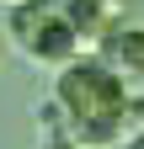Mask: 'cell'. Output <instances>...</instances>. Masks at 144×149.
<instances>
[{"label": "cell", "mask_w": 144, "mask_h": 149, "mask_svg": "<svg viewBox=\"0 0 144 149\" xmlns=\"http://www.w3.org/2000/svg\"><path fill=\"white\" fill-rule=\"evenodd\" d=\"M53 16H59V0H16V11H11V37H16L22 48H32Z\"/></svg>", "instance_id": "cell-5"}, {"label": "cell", "mask_w": 144, "mask_h": 149, "mask_svg": "<svg viewBox=\"0 0 144 149\" xmlns=\"http://www.w3.org/2000/svg\"><path fill=\"white\" fill-rule=\"evenodd\" d=\"M101 59L112 64L123 80H144V32H139V27H128V22L112 27V32L101 37Z\"/></svg>", "instance_id": "cell-2"}, {"label": "cell", "mask_w": 144, "mask_h": 149, "mask_svg": "<svg viewBox=\"0 0 144 149\" xmlns=\"http://www.w3.org/2000/svg\"><path fill=\"white\" fill-rule=\"evenodd\" d=\"M75 48H80V27H75V22L59 11V16L43 27V37H38L27 53H32V59H48V64H69V59H75Z\"/></svg>", "instance_id": "cell-4"}, {"label": "cell", "mask_w": 144, "mask_h": 149, "mask_svg": "<svg viewBox=\"0 0 144 149\" xmlns=\"http://www.w3.org/2000/svg\"><path fill=\"white\" fill-rule=\"evenodd\" d=\"M59 101H64V117L75 128V139L85 149H101L117 139V123L134 112L128 91H123V74L107 64V59H69L59 74Z\"/></svg>", "instance_id": "cell-1"}, {"label": "cell", "mask_w": 144, "mask_h": 149, "mask_svg": "<svg viewBox=\"0 0 144 149\" xmlns=\"http://www.w3.org/2000/svg\"><path fill=\"white\" fill-rule=\"evenodd\" d=\"M59 11L80 27V37H107L112 27H123V6L117 0H59Z\"/></svg>", "instance_id": "cell-3"}, {"label": "cell", "mask_w": 144, "mask_h": 149, "mask_svg": "<svg viewBox=\"0 0 144 149\" xmlns=\"http://www.w3.org/2000/svg\"><path fill=\"white\" fill-rule=\"evenodd\" d=\"M128 149H144V133H134V144H128Z\"/></svg>", "instance_id": "cell-6"}]
</instances>
